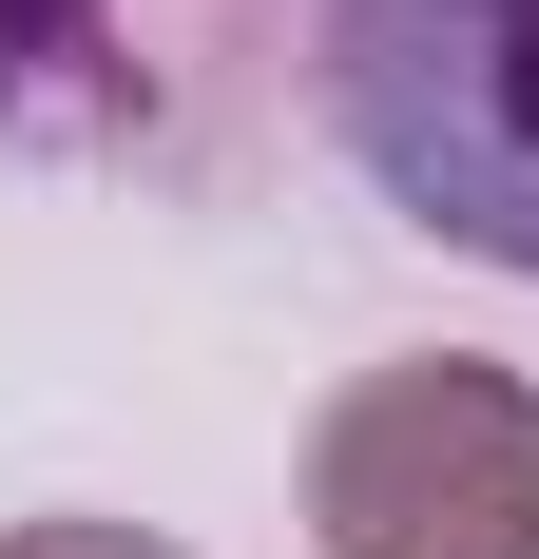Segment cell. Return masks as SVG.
I'll return each mask as SVG.
<instances>
[{
  "mask_svg": "<svg viewBox=\"0 0 539 559\" xmlns=\"http://www.w3.org/2000/svg\"><path fill=\"white\" fill-rule=\"evenodd\" d=\"M309 58L385 213L539 289V0H309Z\"/></svg>",
  "mask_w": 539,
  "mask_h": 559,
  "instance_id": "6da1fadb",
  "label": "cell"
},
{
  "mask_svg": "<svg viewBox=\"0 0 539 559\" xmlns=\"http://www.w3.org/2000/svg\"><path fill=\"white\" fill-rule=\"evenodd\" d=\"M327 559H539V386L482 347H405L309 405Z\"/></svg>",
  "mask_w": 539,
  "mask_h": 559,
  "instance_id": "7a4b0ae2",
  "label": "cell"
},
{
  "mask_svg": "<svg viewBox=\"0 0 539 559\" xmlns=\"http://www.w3.org/2000/svg\"><path fill=\"white\" fill-rule=\"evenodd\" d=\"M270 20L289 0H0V135L116 155V174H213Z\"/></svg>",
  "mask_w": 539,
  "mask_h": 559,
  "instance_id": "3957f363",
  "label": "cell"
},
{
  "mask_svg": "<svg viewBox=\"0 0 539 559\" xmlns=\"http://www.w3.org/2000/svg\"><path fill=\"white\" fill-rule=\"evenodd\" d=\"M0 559H173V540H155V521H20Z\"/></svg>",
  "mask_w": 539,
  "mask_h": 559,
  "instance_id": "277c9868",
  "label": "cell"
}]
</instances>
